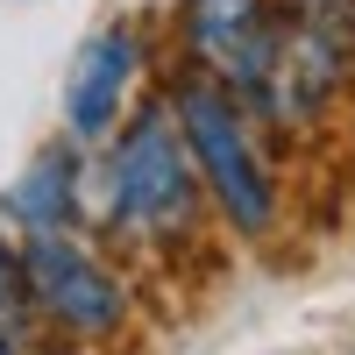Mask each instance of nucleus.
I'll use <instances>...</instances> for the list:
<instances>
[{
    "mask_svg": "<svg viewBox=\"0 0 355 355\" xmlns=\"http://www.w3.org/2000/svg\"><path fill=\"white\" fill-rule=\"evenodd\" d=\"M0 355H21V341H15V334H0Z\"/></svg>",
    "mask_w": 355,
    "mask_h": 355,
    "instance_id": "8",
    "label": "nucleus"
},
{
    "mask_svg": "<svg viewBox=\"0 0 355 355\" xmlns=\"http://www.w3.org/2000/svg\"><path fill=\"white\" fill-rule=\"evenodd\" d=\"M21 270H28V299H36V313L57 320L64 334L100 341V334H114V327L128 320L121 277H114L93 249H78L64 227H57V234H28Z\"/></svg>",
    "mask_w": 355,
    "mask_h": 355,
    "instance_id": "3",
    "label": "nucleus"
},
{
    "mask_svg": "<svg viewBox=\"0 0 355 355\" xmlns=\"http://www.w3.org/2000/svg\"><path fill=\"white\" fill-rule=\"evenodd\" d=\"M8 220L28 227V234H57L78 220V150H64V142H50V150L28 164L15 185H8Z\"/></svg>",
    "mask_w": 355,
    "mask_h": 355,
    "instance_id": "6",
    "label": "nucleus"
},
{
    "mask_svg": "<svg viewBox=\"0 0 355 355\" xmlns=\"http://www.w3.org/2000/svg\"><path fill=\"white\" fill-rule=\"evenodd\" d=\"M135 64H142V43L128 21H107L100 36H85L78 57H71V78H64V121L78 142H100L128 107V85H135Z\"/></svg>",
    "mask_w": 355,
    "mask_h": 355,
    "instance_id": "5",
    "label": "nucleus"
},
{
    "mask_svg": "<svg viewBox=\"0 0 355 355\" xmlns=\"http://www.w3.org/2000/svg\"><path fill=\"white\" fill-rule=\"evenodd\" d=\"M171 114L185 128V150H192V164L206 178V192H214V206L227 214V227L234 234H263L277 220V185H270V164H263L256 135H249L242 100L220 78L199 71V78H178Z\"/></svg>",
    "mask_w": 355,
    "mask_h": 355,
    "instance_id": "1",
    "label": "nucleus"
},
{
    "mask_svg": "<svg viewBox=\"0 0 355 355\" xmlns=\"http://www.w3.org/2000/svg\"><path fill=\"white\" fill-rule=\"evenodd\" d=\"M192 150H185V128H178L171 107H142L128 135L114 142V164H107V206H114V227L135 234V242H171L199 220V178H192Z\"/></svg>",
    "mask_w": 355,
    "mask_h": 355,
    "instance_id": "2",
    "label": "nucleus"
},
{
    "mask_svg": "<svg viewBox=\"0 0 355 355\" xmlns=\"http://www.w3.org/2000/svg\"><path fill=\"white\" fill-rule=\"evenodd\" d=\"M28 306H36V299H28V270H21V256L0 242V334H15V341H21Z\"/></svg>",
    "mask_w": 355,
    "mask_h": 355,
    "instance_id": "7",
    "label": "nucleus"
},
{
    "mask_svg": "<svg viewBox=\"0 0 355 355\" xmlns=\"http://www.w3.org/2000/svg\"><path fill=\"white\" fill-rule=\"evenodd\" d=\"M178 43H185V57L206 78L256 100L270 64H277L284 21L270 15V0H185L178 8Z\"/></svg>",
    "mask_w": 355,
    "mask_h": 355,
    "instance_id": "4",
    "label": "nucleus"
}]
</instances>
